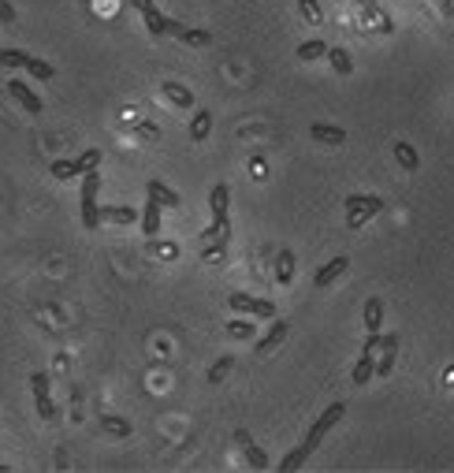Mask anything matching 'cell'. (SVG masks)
<instances>
[{
  "label": "cell",
  "instance_id": "11",
  "mask_svg": "<svg viewBox=\"0 0 454 473\" xmlns=\"http://www.w3.org/2000/svg\"><path fill=\"white\" fill-rule=\"evenodd\" d=\"M347 268H350V261H347V257H331L328 265H320V268H317V276H313V284H317V287H328V284H335V279H339L343 272H347Z\"/></svg>",
  "mask_w": 454,
  "mask_h": 473
},
{
  "label": "cell",
  "instance_id": "23",
  "mask_svg": "<svg viewBox=\"0 0 454 473\" xmlns=\"http://www.w3.org/2000/svg\"><path fill=\"white\" fill-rule=\"evenodd\" d=\"M313 455V451L306 447V444H298L295 451H290V455L283 458V462H279V470H283V473H290V470H298V466H306V458Z\"/></svg>",
  "mask_w": 454,
  "mask_h": 473
},
{
  "label": "cell",
  "instance_id": "35",
  "mask_svg": "<svg viewBox=\"0 0 454 473\" xmlns=\"http://www.w3.org/2000/svg\"><path fill=\"white\" fill-rule=\"evenodd\" d=\"M302 4V15L309 19V23H320V8H317V0H298Z\"/></svg>",
  "mask_w": 454,
  "mask_h": 473
},
{
  "label": "cell",
  "instance_id": "34",
  "mask_svg": "<svg viewBox=\"0 0 454 473\" xmlns=\"http://www.w3.org/2000/svg\"><path fill=\"white\" fill-rule=\"evenodd\" d=\"M97 164H101V149H86V153L79 157V168L82 171H93Z\"/></svg>",
  "mask_w": 454,
  "mask_h": 473
},
{
  "label": "cell",
  "instance_id": "10",
  "mask_svg": "<svg viewBox=\"0 0 454 473\" xmlns=\"http://www.w3.org/2000/svg\"><path fill=\"white\" fill-rule=\"evenodd\" d=\"M142 19H146V30H149V34H153V38H168V34H179V23H175V19L160 15L157 8H153V12H146Z\"/></svg>",
  "mask_w": 454,
  "mask_h": 473
},
{
  "label": "cell",
  "instance_id": "33",
  "mask_svg": "<svg viewBox=\"0 0 454 473\" xmlns=\"http://www.w3.org/2000/svg\"><path fill=\"white\" fill-rule=\"evenodd\" d=\"M227 336H231V339H250L253 336V325H250V320H227Z\"/></svg>",
  "mask_w": 454,
  "mask_h": 473
},
{
  "label": "cell",
  "instance_id": "22",
  "mask_svg": "<svg viewBox=\"0 0 454 473\" xmlns=\"http://www.w3.org/2000/svg\"><path fill=\"white\" fill-rule=\"evenodd\" d=\"M26 71L34 75V79H41V82L56 79V63H49V60H41V56H30V63H26Z\"/></svg>",
  "mask_w": 454,
  "mask_h": 473
},
{
  "label": "cell",
  "instance_id": "9",
  "mask_svg": "<svg viewBox=\"0 0 454 473\" xmlns=\"http://www.w3.org/2000/svg\"><path fill=\"white\" fill-rule=\"evenodd\" d=\"M287 332H290V325H287V320H272V328H268L265 336L253 343V350H257V354H268V350H276L279 343L287 339Z\"/></svg>",
  "mask_w": 454,
  "mask_h": 473
},
{
  "label": "cell",
  "instance_id": "27",
  "mask_svg": "<svg viewBox=\"0 0 454 473\" xmlns=\"http://www.w3.org/2000/svg\"><path fill=\"white\" fill-rule=\"evenodd\" d=\"M30 391H34V403L38 399H52V391H49V373H30Z\"/></svg>",
  "mask_w": 454,
  "mask_h": 473
},
{
  "label": "cell",
  "instance_id": "26",
  "mask_svg": "<svg viewBox=\"0 0 454 473\" xmlns=\"http://www.w3.org/2000/svg\"><path fill=\"white\" fill-rule=\"evenodd\" d=\"M101 425H104V433H112V436H131V428H134L127 417H112V414H104Z\"/></svg>",
  "mask_w": 454,
  "mask_h": 473
},
{
  "label": "cell",
  "instance_id": "20",
  "mask_svg": "<svg viewBox=\"0 0 454 473\" xmlns=\"http://www.w3.org/2000/svg\"><path fill=\"white\" fill-rule=\"evenodd\" d=\"M380 325H384V302L369 298L365 302V332H380Z\"/></svg>",
  "mask_w": 454,
  "mask_h": 473
},
{
  "label": "cell",
  "instance_id": "1",
  "mask_svg": "<svg viewBox=\"0 0 454 473\" xmlns=\"http://www.w3.org/2000/svg\"><path fill=\"white\" fill-rule=\"evenodd\" d=\"M97 190H101V176L93 171H82V228L86 231H97L101 228V206H97Z\"/></svg>",
  "mask_w": 454,
  "mask_h": 473
},
{
  "label": "cell",
  "instance_id": "2",
  "mask_svg": "<svg viewBox=\"0 0 454 473\" xmlns=\"http://www.w3.org/2000/svg\"><path fill=\"white\" fill-rule=\"evenodd\" d=\"M227 206H231V190H227V183H216V187L209 190V212H212V224H209V231H205V242L227 231Z\"/></svg>",
  "mask_w": 454,
  "mask_h": 473
},
{
  "label": "cell",
  "instance_id": "3",
  "mask_svg": "<svg viewBox=\"0 0 454 473\" xmlns=\"http://www.w3.org/2000/svg\"><path fill=\"white\" fill-rule=\"evenodd\" d=\"M343 414H347V403H331L328 410H324V414L317 417V421H313V428L306 433V440H302V444H306L309 451H317V447H320V440H324L335 425L343 421Z\"/></svg>",
  "mask_w": 454,
  "mask_h": 473
},
{
  "label": "cell",
  "instance_id": "4",
  "mask_svg": "<svg viewBox=\"0 0 454 473\" xmlns=\"http://www.w3.org/2000/svg\"><path fill=\"white\" fill-rule=\"evenodd\" d=\"M227 306L235 309V313H250V317H261V320H276V306L265 302V298H253V295H227Z\"/></svg>",
  "mask_w": 454,
  "mask_h": 473
},
{
  "label": "cell",
  "instance_id": "6",
  "mask_svg": "<svg viewBox=\"0 0 454 473\" xmlns=\"http://www.w3.org/2000/svg\"><path fill=\"white\" fill-rule=\"evenodd\" d=\"M350 212H354V220L350 224H361V217H373V212H384V198H376V194H350L347 201H343Z\"/></svg>",
  "mask_w": 454,
  "mask_h": 473
},
{
  "label": "cell",
  "instance_id": "30",
  "mask_svg": "<svg viewBox=\"0 0 454 473\" xmlns=\"http://www.w3.org/2000/svg\"><path fill=\"white\" fill-rule=\"evenodd\" d=\"M242 447H246V462H250L253 470H268V455H265V451L253 444V440H246Z\"/></svg>",
  "mask_w": 454,
  "mask_h": 473
},
{
  "label": "cell",
  "instance_id": "32",
  "mask_svg": "<svg viewBox=\"0 0 454 473\" xmlns=\"http://www.w3.org/2000/svg\"><path fill=\"white\" fill-rule=\"evenodd\" d=\"M231 365H235V358H231V354H224V358H216V365L209 369V384H220L224 376L231 373Z\"/></svg>",
  "mask_w": 454,
  "mask_h": 473
},
{
  "label": "cell",
  "instance_id": "37",
  "mask_svg": "<svg viewBox=\"0 0 454 473\" xmlns=\"http://www.w3.org/2000/svg\"><path fill=\"white\" fill-rule=\"evenodd\" d=\"M127 4H131L134 12H142V15H146V12H153V8H157L153 0H127Z\"/></svg>",
  "mask_w": 454,
  "mask_h": 473
},
{
  "label": "cell",
  "instance_id": "13",
  "mask_svg": "<svg viewBox=\"0 0 454 473\" xmlns=\"http://www.w3.org/2000/svg\"><path fill=\"white\" fill-rule=\"evenodd\" d=\"M146 194L157 198L164 209H179V194L168 187V183H160V179H149V183H146Z\"/></svg>",
  "mask_w": 454,
  "mask_h": 473
},
{
  "label": "cell",
  "instance_id": "15",
  "mask_svg": "<svg viewBox=\"0 0 454 473\" xmlns=\"http://www.w3.org/2000/svg\"><path fill=\"white\" fill-rule=\"evenodd\" d=\"M295 279V250H279V257H276V284H290Z\"/></svg>",
  "mask_w": 454,
  "mask_h": 473
},
{
  "label": "cell",
  "instance_id": "21",
  "mask_svg": "<svg viewBox=\"0 0 454 473\" xmlns=\"http://www.w3.org/2000/svg\"><path fill=\"white\" fill-rule=\"evenodd\" d=\"M395 157H398V164H402L406 171H417V164H421L417 149L409 146V142H395Z\"/></svg>",
  "mask_w": 454,
  "mask_h": 473
},
{
  "label": "cell",
  "instance_id": "18",
  "mask_svg": "<svg viewBox=\"0 0 454 473\" xmlns=\"http://www.w3.org/2000/svg\"><path fill=\"white\" fill-rule=\"evenodd\" d=\"M212 131V112L209 109H198L194 112V123H190V138L194 142H205V134Z\"/></svg>",
  "mask_w": 454,
  "mask_h": 473
},
{
  "label": "cell",
  "instance_id": "8",
  "mask_svg": "<svg viewBox=\"0 0 454 473\" xmlns=\"http://www.w3.org/2000/svg\"><path fill=\"white\" fill-rule=\"evenodd\" d=\"M309 138L320 142V146H343L347 142V131L335 127V123H309Z\"/></svg>",
  "mask_w": 454,
  "mask_h": 473
},
{
  "label": "cell",
  "instance_id": "14",
  "mask_svg": "<svg viewBox=\"0 0 454 473\" xmlns=\"http://www.w3.org/2000/svg\"><path fill=\"white\" fill-rule=\"evenodd\" d=\"M376 376V354L373 350H361V358H358V365H354V384H369Z\"/></svg>",
  "mask_w": 454,
  "mask_h": 473
},
{
  "label": "cell",
  "instance_id": "5",
  "mask_svg": "<svg viewBox=\"0 0 454 473\" xmlns=\"http://www.w3.org/2000/svg\"><path fill=\"white\" fill-rule=\"evenodd\" d=\"M8 93H12V98H15L19 104H23V109H26L30 116H41V112H45V101H41L38 93L30 90V82H23V79H12V82H8Z\"/></svg>",
  "mask_w": 454,
  "mask_h": 473
},
{
  "label": "cell",
  "instance_id": "29",
  "mask_svg": "<svg viewBox=\"0 0 454 473\" xmlns=\"http://www.w3.org/2000/svg\"><path fill=\"white\" fill-rule=\"evenodd\" d=\"M179 41H187V45H209L212 41V34L209 30H190V26H179V34H175Z\"/></svg>",
  "mask_w": 454,
  "mask_h": 473
},
{
  "label": "cell",
  "instance_id": "12",
  "mask_svg": "<svg viewBox=\"0 0 454 473\" xmlns=\"http://www.w3.org/2000/svg\"><path fill=\"white\" fill-rule=\"evenodd\" d=\"M160 212H164V206H160L157 198H149V201H146V209H142V220H138L149 239H157V235H160Z\"/></svg>",
  "mask_w": 454,
  "mask_h": 473
},
{
  "label": "cell",
  "instance_id": "31",
  "mask_svg": "<svg viewBox=\"0 0 454 473\" xmlns=\"http://www.w3.org/2000/svg\"><path fill=\"white\" fill-rule=\"evenodd\" d=\"M52 176L56 179H75V176H82V168H79V160H52Z\"/></svg>",
  "mask_w": 454,
  "mask_h": 473
},
{
  "label": "cell",
  "instance_id": "25",
  "mask_svg": "<svg viewBox=\"0 0 454 473\" xmlns=\"http://www.w3.org/2000/svg\"><path fill=\"white\" fill-rule=\"evenodd\" d=\"M328 63H331L339 75H350V71H354V60H350L347 49H328Z\"/></svg>",
  "mask_w": 454,
  "mask_h": 473
},
{
  "label": "cell",
  "instance_id": "16",
  "mask_svg": "<svg viewBox=\"0 0 454 473\" xmlns=\"http://www.w3.org/2000/svg\"><path fill=\"white\" fill-rule=\"evenodd\" d=\"M101 217H104V220H112V224H134V220H142V209L112 206V209H101Z\"/></svg>",
  "mask_w": 454,
  "mask_h": 473
},
{
  "label": "cell",
  "instance_id": "19",
  "mask_svg": "<svg viewBox=\"0 0 454 473\" xmlns=\"http://www.w3.org/2000/svg\"><path fill=\"white\" fill-rule=\"evenodd\" d=\"M320 56H328V41L313 38V41H302V45H298V60H302V63L320 60Z\"/></svg>",
  "mask_w": 454,
  "mask_h": 473
},
{
  "label": "cell",
  "instance_id": "24",
  "mask_svg": "<svg viewBox=\"0 0 454 473\" xmlns=\"http://www.w3.org/2000/svg\"><path fill=\"white\" fill-rule=\"evenodd\" d=\"M30 63V52L23 49H0V68H26Z\"/></svg>",
  "mask_w": 454,
  "mask_h": 473
},
{
  "label": "cell",
  "instance_id": "7",
  "mask_svg": "<svg viewBox=\"0 0 454 473\" xmlns=\"http://www.w3.org/2000/svg\"><path fill=\"white\" fill-rule=\"evenodd\" d=\"M398 362V332H387L384 336V347H380V358H376V376H387Z\"/></svg>",
  "mask_w": 454,
  "mask_h": 473
},
{
  "label": "cell",
  "instance_id": "36",
  "mask_svg": "<svg viewBox=\"0 0 454 473\" xmlns=\"http://www.w3.org/2000/svg\"><path fill=\"white\" fill-rule=\"evenodd\" d=\"M0 23H4V26H12V23H15V8L8 4V0H0Z\"/></svg>",
  "mask_w": 454,
  "mask_h": 473
},
{
  "label": "cell",
  "instance_id": "17",
  "mask_svg": "<svg viewBox=\"0 0 454 473\" xmlns=\"http://www.w3.org/2000/svg\"><path fill=\"white\" fill-rule=\"evenodd\" d=\"M160 90H164V98L171 104H179V109H190V104H194V93L187 90V86H179V82H164Z\"/></svg>",
  "mask_w": 454,
  "mask_h": 473
},
{
  "label": "cell",
  "instance_id": "28",
  "mask_svg": "<svg viewBox=\"0 0 454 473\" xmlns=\"http://www.w3.org/2000/svg\"><path fill=\"white\" fill-rule=\"evenodd\" d=\"M358 4L365 8V15H369V19H376V23H380V30H384V34H391V19H387V15L380 12V4H376V0H358Z\"/></svg>",
  "mask_w": 454,
  "mask_h": 473
}]
</instances>
